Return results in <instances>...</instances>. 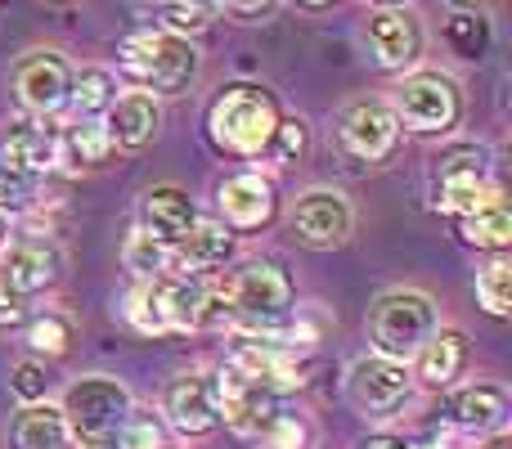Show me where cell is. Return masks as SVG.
Returning a JSON list of instances; mask_svg holds the SVG:
<instances>
[{"mask_svg":"<svg viewBox=\"0 0 512 449\" xmlns=\"http://www.w3.org/2000/svg\"><path fill=\"white\" fill-rule=\"evenodd\" d=\"M499 185L490 176V162L486 149L477 144H454V149L436 153L432 162V203L436 212H450V216H468L477 207L495 203Z\"/></svg>","mask_w":512,"mask_h":449,"instance_id":"52a82bcc","label":"cell"},{"mask_svg":"<svg viewBox=\"0 0 512 449\" xmlns=\"http://www.w3.org/2000/svg\"><path fill=\"white\" fill-rule=\"evenodd\" d=\"M113 449H162V418L144 405H131L117 427Z\"/></svg>","mask_w":512,"mask_h":449,"instance_id":"f546056e","label":"cell"},{"mask_svg":"<svg viewBox=\"0 0 512 449\" xmlns=\"http://www.w3.org/2000/svg\"><path fill=\"white\" fill-rule=\"evenodd\" d=\"M486 449H508V436H504V432L490 436V445H486Z\"/></svg>","mask_w":512,"mask_h":449,"instance_id":"b9f144b4","label":"cell"},{"mask_svg":"<svg viewBox=\"0 0 512 449\" xmlns=\"http://www.w3.org/2000/svg\"><path fill=\"white\" fill-rule=\"evenodd\" d=\"M414 391V373L405 360H387V355H364L346 373V400L360 409L364 418H387Z\"/></svg>","mask_w":512,"mask_h":449,"instance_id":"9c48e42d","label":"cell"},{"mask_svg":"<svg viewBox=\"0 0 512 449\" xmlns=\"http://www.w3.org/2000/svg\"><path fill=\"white\" fill-rule=\"evenodd\" d=\"M117 68L140 90L180 95V90H189V81L198 77V50L189 36L149 27V32H131L117 45Z\"/></svg>","mask_w":512,"mask_h":449,"instance_id":"277c9868","label":"cell"},{"mask_svg":"<svg viewBox=\"0 0 512 449\" xmlns=\"http://www.w3.org/2000/svg\"><path fill=\"white\" fill-rule=\"evenodd\" d=\"M301 5H315L319 9V5H328V0H301Z\"/></svg>","mask_w":512,"mask_h":449,"instance_id":"ee69618b","label":"cell"},{"mask_svg":"<svg viewBox=\"0 0 512 449\" xmlns=\"http://www.w3.org/2000/svg\"><path fill=\"white\" fill-rule=\"evenodd\" d=\"M54 153H59V131L45 126V117H23V122H9L0 131V162L18 171L45 176V171H54Z\"/></svg>","mask_w":512,"mask_h":449,"instance_id":"ffe728a7","label":"cell"},{"mask_svg":"<svg viewBox=\"0 0 512 449\" xmlns=\"http://www.w3.org/2000/svg\"><path fill=\"white\" fill-rule=\"evenodd\" d=\"M162 414L180 436H212L221 427V409H216V382L207 373H176L162 391Z\"/></svg>","mask_w":512,"mask_h":449,"instance_id":"9a60e30c","label":"cell"},{"mask_svg":"<svg viewBox=\"0 0 512 449\" xmlns=\"http://www.w3.org/2000/svg\"><path fill=\"white\" fill-rule=\"evenodd\" d=\"M306 144H310V131H306V122L301 117H279V126H274V140H270V158L274 162H297L301 153H306Z\"/></svg>","mask_w":512,"mask_h":449,"instance_id":"836d02e7","label":"cell"},{"mask_svg":"<svg viewBox=\"0 0 512 449\" xmlns=\"http://www.w3.org/2000/svg\"><path fill=\"white\" fill-rule=\"evenodd\" d=\"M212 5L230 9V14H239V18H261L274 9V0H212Z\"/></svg>","mask_w":512,"mask_h":449,"instance_id":"74e56055","label":"cell"},{"mask_svg":"<svg viewBox=\"0 0 512 449\" xmlns=\"http://www.w3.org/2000/svg\"><path fill=\"white\" fill-rule=\"evenodd\" d=\"M131 391L122 378L108 373H90L77 378L63 396V423H68V441H77L81 449H113L117 427H122L126 409H131Z\"/></svg>","mask_w":512,"mask_h":449,"instance_id":"5b68a950","label":"cell"},{"mask_svg":"<svg viewBox=\"0 0 512 449\" xmlns=\"http://www.w3.org/2000/svg\"><path fill=\"white\" fill-rule=\"evenodd\" d=\"M463 364H468V337H463L459 328H436L414 351V369L409 373H414L423 387H450L463 373Z\"/></svg>","mask_w":512,"mask_h":449,"instance_id":"7402d4cb","label":"cell"},{"mask_svg":"<svg viewBox=\"0 0 512 449\" xmlns=\"http://www.w3.org/2000/svg\"><path fill=\"white\" fill-rule=\"evenodd\" d=\"M108 135H104V126L99 122H90V117H77L72 126H63L59 131V153H54V167H63V171H86V167H95V162H104L108 158Z\"/></svg>","mask_w":512,"mask_h":449,"instance_id":"cb8c5ba5","label":"cell"},{"mask_svg":"<svg viewBox=\"0 0 512 449\" xmlns=\"http://www.w3.org/2000/svg\"><path fill=\"white\" fill-rule=\"evenodd\" d=\"M27 346H32L36 355H63L72 346V324L63 315H54V310H45V315L32 319V328H27Z\"/></svg>","mask_w":512,"mask_h":449,"instance_id":"d6a6232c","label":"cell"},{"mask_svg":"<svg viewBox=\"0 0 512 449\" xmlns=\"http://www.w3.org/2000/svg\"><path fill=\"white\" fill-rule=\"evenodd\" d=\"M441 328L436 301L418 288H391L373 301L369 310V337H373V355L387 360H414V351L427 337Z\"/></svg>","mask_w":512,"mask_h":449,"instance_id":"8992f818","label":"cell"},{"mask_svg":"<svg viewBox=\"0 0 512 449\" xmlns=\"http://www.w3.org/2000/svg\"><path fill=\"white\" fill-rule=\"evenodd\" d=\"M59 279V247L50 238H9V247L0 252V283L18 297L41 292Z\"/></svg>","mask_w":512,"mask_h":449,"instance_id":"2e32d148","label":"cell"},{"mask_svg":"<svg viewBox=\"0 0 512 449\" xmlns=\"http://www.w3.org/2000/svg\"><path fill=\"white\" fill-rule=\"evenodd\" d=\"M256 445L261 449H306L310 445V427L301 423V418H292V414H279L261 436H256Z\"/></svg>","mask_w":512,"mask_h":449,"instance_id":"d590c367","label":"cell"},{"mask_svg":"<svg viewBox=\"0 0 512 449\" xmlns=\"http://www.w3.org/2000/svg\"><path fill=\"white\" fill-rule=\"evenodd\" d=\"M158 23H167L162 32H198L212 23V0H158Z\"/></svg>","mask_w":512,"mask_h":449,"instance_id":"1f68e13d","label":"cell"},{"mask_svg":"<svg viewBox=\"0 0 512 449\" xmlns=\"http://www.w3.org/2000/svg\"><path fill=\"white\" fill-rule=\"evenodd\" d=\"M99 126L108 135V149H144L162 126V108L149 90H126V95H117L108 104Z\"/></svg>","mask_w":512,"mask_h":449,"instance_id":"ac0fdd59","label":"cell"},{"mask_svg":"<svg viewBox=\"0 0 512 449\" xmlns=\"http://www.w3.org/2000/svg\"><path fill=\"white\" fill-rule=\"evenodd\" d=\"M337 140H342V149L351 158L382 162L396 153L400 122L391 113V104H382V99H355V104H346L342 122H337Z\"/></svg>","mask_w":512,"mask_h":449,"instance_id":"7c38bea8","label":"cell"},{"mask_svg":"<svg viewBox=\"0 0 512 449\" xmlns=\"http://www.w3.org/2000/svg\"><path fill=\"white\" fill-rule=\"evenodd\" d=\"M459 234H463V243H472V247L504 252V247L512 243V216H508L504 198H495V203H486V207H477V212L459 216Z\"/></svg>","mask_w":512,"mask_h":449,"instance_id":"484cf974","label":"cell"},{"mask_svg":"<svg viewBox=\"0 0 512 449\" xmlns=\"http://www.w3.org/2000/svg\"><path fill=\"white\" fill-rule=\"evenodd\" d=\"M117 99V77L108 68H81V77H72V95L68 104L77 108V117H104L108 104Z\"/></svg>","mask_w":512,"mask_h":449,"instance_id":"4316f807","label":"cell"},{"mask_svg":"<svg viewBox=\"0 0 512 449\" xmlns=\"http://www.w3.org/2000/svg\"><path fill=\"white\" fill-rule=\"evenodd\" d=\"M283 391H274L270 382H256V378H243V373L225 369L216 378V409H221V423L230 427L234 436L243 441H256L274 418L283 414Z\"/></svg>","mask_w":512,"mask_h":449,"instance_id":"30bf717a","label":"cell"},{"mask_svg":"<svg viewBox=\"0 0 512 449\" xmlns=\"http://www.w3.org/2000/svg\"><path fill=\"white\" fill-rule=\"evenodd\" d=\"M364 45H369L373 63L387 72H409L423 59V23H418L409 9H378V14L364 23Z\"/></svg>","mask_w":512,"mask_h":449,"instance_id":"5bb4252c","label":"cell"},{"mask_svg":"<svg viewBox=\"0 0 512 449\" xmlns=\"http://www.w3.org/2000/svg\"><path fill=\"white\" fill-rule=\"evenodd\" d=\"M216 207H221L230 229H265L274 221L279 198H274V185L261 171H239V176L216 185Z\"/></svg>","mask_w":512,"mask_h":449,"instance_id":"e0dca14e","label":"cell"},{"mask_svg":"<svg viewBox=\"0 0 512 449\" xmlns=\"http://www.w3.org/2000/svg\"><path fill=\"white\" fill-rule=\"evenodd\" d=\"M194 225H198V203L185 194V189L158 185L140 198V225L135 229H144V234L158 238V243H167V247L180 243Z\"/></svg>","mask_w":512,"mask_h":449,"instance_id":"44dd1931","label":"cell"},{"mask_svg":"<svg viewBox=\"0 0 512 449\" xmlns=\"http://www.w3.org/2000/svg\"><path fill=\"white\" fill-rule=\"evenodd\" d=\"M14 445L18 449H63L68 445V423H63V409H54L50 400L41 405H27L14 418Z\"/></svg>","mask_w":512,"mask_h":449,"instance_id":"d4e9b609","label":"cell"},{"mask_svg":"<svg viewBox=\"0 0 512 449\" xmlns=\"http://www.w3.org/2000/svg\"><path fill=\"white\" fill-rule=\"evenodd\" d=\"M414 449H468V436L454 432V427H445V432H432L427 441H418Z\"/></svg>","mask_w":512,"mask_h":449,"instance_id":"f35d334b","label":"cell"},{"mask_svg":"<svg viewBox=\"0 0 512 449\" xmlns=\"http://www.w3.org/2000/svg\"><path fill=\"white\" fill-rule=\"evenodd\" d=\"M369 5H387V9H400L405 0H369Z\"/></svg>","mask_w":512,"mask_h":449,"instance_id":"7bdbcfd3","label":"cell"},{"mask_svg":"<svg viewBox=\"0 0 512 449\" xmlns=\"http://www.w3.org/2000/svg\"><path fill=\"white\" fill-rule=\"evenodd\" d=\"M234 252V238L225 234V225L198 221L180 243H171V274H212L216 265H225Z\"/></svg>","mask_w":512,"mask_h":449,"instance_id":"603a6c76","label":"cell"},{"mask_svg":"<svg viewBox=\"0 0 512 449\" xmlns=\"http://www.w3.org/2000/svg\"><path fill=\"white\" fill-rule=\"evenodd\" d=\"M450 427L463 436H499L508 427V391L499 382H472L454 391Z\"/></svg>","mask_w":512,"mask_h":449,"instance_id":"d6986e66","label":"cell"},{"mask_svg":"<svg viewBox=\"0 0 512 449\" xmlns=\"http://www.w3.org/2000/svg\"><path fill=\"white\" fill-rule=\"evenodd\" d=\"M9 391H14L23 405H41L45 391H50V373H45L41 360H23L14 364V378H9Z\"/></svg>","mask_w":512,"mask_h":449,"instance_id":"8d00e7d4","label":"cell"},{"mask_svg":"<svg viewBox=\"0 0 512 449\" xmlns=\"http://www.w3.org/2000/svg\"><path fill=\"white\" fill-rule=\"evenodd\" d=\"M14 319H23V297L0 283V324H14Z\"/></svg>","mask_w":512,"mask_h":449,"instance_id":"ab89813d","label":"cell"},{"mask_svg":"<svg viewBox=\"0 0 512 449\" xmlns=\"http://www.w3.org/2000/svg\"><path fill=\"white\" fill-rule=\"evenodd\" d=\"M122 261L135 279H158V274H171V247L158 243V238H149L144 229H135V234L126 238Z\"/></svg>","mask_w":512,"mask_h":449,"instance_id":"83f0119b","label":"cell"},{"mask_svg":"<svg viewBox=\"0 0 512 449\" xmlns=\"http://www.w3.org/2000/svg\"><path fill=\"white\" fill-rule=\"evenodd\" d=\"M9 247V212H0V252Z\"/></svg>","mask_w":512,"mask_h":449,"instance_id":"60d3db41","label":"cell"},{"mask_svg":"<svg viewBox=\"0 0 512 449\" xmlns=\"http://www.w3.org/2000/svg\"><path fill=\"white\" fill-rule=\"evenodd\" d=\"M477 301L499 319L512 310V265L504 261V256H495V261L477 274Z\"/></svg>","mask_w":512,"mask_h":449,"instance_id":"4dcf8cb0","label":"cell"},{"mask_svg":"<svg viewBox=\"0 0 512 449\" xmlns=\"http://www.w3.org/2000/svg\"><path fill=\"white\" fill-rule=\"evenodd\" d=\"M216 297L230 310V328L243 337L274 333L292 315V279L279 261H243L221 279Z\"/></svg>","mask_w":512,"mask_h":449,"instance_id":"6da1fadb","label":"cell"},{"mask_svg":"<svg viewBox=\"0 0 512 449\" xmlns=\"http://www.w3.org/2000/svg\"><path fill=\"white\" fill-rule=\"evenodd\" d=\"M212 297L203 274H158V279H140L126 297V319L140 333H189L203 319V306Z\"/></svg>","mask_w":512,"mask_h":449,"instance_id":"3957f363","label":"cell"},{"mask_svg":"<svg viewBox=\"0 0 512 449\" xmlns=\"http://www.w3.org/2000/svg\"><path fill=\"white\" fill-rule=\"evenodd\" d=\"M288 225L297 234V243L315 247V252H333V247H342L351 238L355 212L346 203V194H337V189H310V194H301L292 203Z\"/></svg>","mask_w":512,"mask_h":449,"instance_id":"8fae6325","label":"cell"},{"mask_svg":"<svg viewBox=\"0 0 512 449\" xmlns=\"http://www.w3.org/2000/svg\"><path fill=\"white\" fill-rule=\"evenodd\" d=\"M468 5H477V0H468Z\"/></svg>","mask_w":512,"mask_h":449,"instance_id":"f6af8a7d","label":"cell"},{"mask_svg":"<svg viewBox=\"0 0 512 449\" xmlns=\"http://www.w3.org/2000/svg\"><path fill=\"white\" fill-rule=\"evenodd\" d=\"M445 41H450V50L459 54V59H481L490 45V23L481 14L459 9V14H450V23H445Z\"/></svg>","mask_w":512,"mask_h":449,"instance_id":"f1b7e54d","label":"cell"},{"mask_svg":"<svg viewBox=\"0 0 512 449\" xmlns=\"http://www.w3.org/2000/svg\"><path fill=\"white\" fill-rule=\"evenodd\" d=\"M14 90H18V104L27 113L45 117V113H59L72 95V68L59 50H32L18 59L14 68Z\"/></svg>","mask_w":512,"mask_h":449,"instance_id":"4fadbf2b","label":"cell"},{"mask_svg":"<svg viewBox=\"0 0 512 449\" xmlns=\"http://www.w3.org/2000/svg\"><path fill=\"white\" fill-rule=\"evenodd\" d=\"M396 122H405L418 135H450L463 117V90L450 72L418 68L400 77L396 86Z\"/></svg>","mask_w":512,"mask_h":449,"instance_id":"ba28073f","label":"cell"},{"mask_svg":"<svg viewBox=\"0 0 512 449\" xmlns=\"http://www.w3.org/2000/svg\"><path fill=\"white\" fill-rule=\"evenodd\" d=\"M279 99L270 95L256 81H239V86H225L221 95L207 108V135H212L216 149L239 153V158H261L274 140V126H279Z\"/></svg>","mask_w":512,"mask_h":449,"instance_id":"7a4b0ae2","label":"cell"},{"mask_svg":"<svg viewBox=\"0 0 512 449\" xmlns=\"http://www.w3.org/2000/svg\"><path fill=\"white\" fill-rule=\"evenodd\" d=\"M36 189H41V176L0 162V212H9V207H27L36 198Z\"/></svg>","mask_w":512,"mask_h":449,"instance_id":"e575fe53","label":"cell"}]
</instances>
